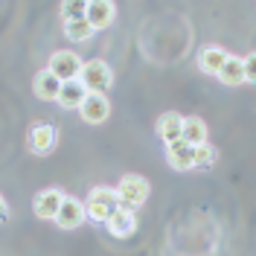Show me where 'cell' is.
<instances>
[{"label": "cell", "mask_w": 256, "mask_h": 256, "mask_svg": "<svg viewBox=\"0 0 256 256\" xmlns=\"http://www.w3.org/2000/svg\"><path fill=\"white\" fill-rule=\"evenodd\" d=\"M227 50L224 47H216V44H207V47L198 52V67L210 73V76H218V70H222V64L227 62Z\"/></svg>", "instance_id": "12"}, {"label": "cell", "mask_w": 256, "mask_h": 256, "mask_svg": "<svg viewBox=\"0 0 256 256\" xmlns=\"http://www.w3.org/2000/svg\"><path fill=\"white\" fill-rule=\"evenodd\" d=\"M3 222H9V207H6V198L0 195V224Z\"/></svg>", "instance_id": "22"}, {"label": "cell", "mask_w": 256, "mask_h": 256, "mask_svg": "<svg viewBox=\"0 0 256 256\" xmlns=\"http://www.w3.org/2000/svg\"><path fill=\"white\" fill-rule=\"evenodd\" d=\"M218 79H222V84H227V88H239V84H244V70H242L239 56H227V62H224L222 70H218Z\"/></svg>", "instance_id": "17"}, {"label": "cell", "mask_w": 256, "mask_h": 256, "mask_svg": "<svg viewBox=\"0 0 256 256\" xmlns=\"http://www.w3.org/2000/svg\"><path fill=\"white\" fill-rule=\"evenodd\" d=\"M84 222H88V218H84V201L73 198V195H64L62 207H58V216H56V224H58L62 230H76V227H82Z\"/></svg>", "instance_id": "8"}, {"label": "cell", "mask_w": 256, "mask_h": 256, "mask_svg": "<svg viewBox=\"0 0 256 256\" xmlns=\"http://www.w3.org/2000/svg\"><path fill=\"white\" fill-rule=\"evenodd\" d=\"M114 192H116L120 207L137 212V210L146 204V198H148V180H146L143 175H122Z\"/></svg>", "instance_id": "1"}, {"label": "cell", "mask_w": 256, "mask_h": 256, "mask_svg": "<svg viewBox=\"0 0 256 256\" xmlns=\"http://www.w3.org/2000/svg\"><path fill=\"white\" fill-rule=\"evenodd\" d=\"M242 70H244V84H254L256 82V56L254 52L248 58H242Z\"/></svg>", "instance_id": "21"}, {"label": "cell", "mask_w": 256, "mask_h": 256, "mask_svg": "<svg viewBox=\"0 0 256 256\" xmlns=\"http://www.w3.org/2000/svg\"><path fill=\"white\" fill-rule=\"evenodd\" d=\"M216 160H218L216 146L201 143V146H195V152H192V169H212Z\"/></svg>", "instance_id": "18"}, {"label": "cell", "mask_w": 256, "mask_h": 256, "mask_svg": "<svg viewBox=\"0 0 256 256\" xmlns=\"http://www.w3.org/2000/svg\"><path fill=\"white\" fill-rule=\"evenodd\" d=\"M79 82L88 88V90L105 94V90L114 84V70H111L105 62H102V58H94V62H84V64H82Z\"/></svg>", "instance_id": "3"}, {"label": "cell", "mask_w": 256, "mask_h": 256, "mask_svg": "<svg viewBox=\"0 0 256 256\" xmlns=\"http://www.w3.org/2000/svg\"><path fill=\"white\" fill-rule=\"evenodd\" d=\"M180 140L186 146H201L207 143V122L201 116H184V126H180Z\"/></svg>", "instance_id": "15"}, {"label": "cell", "mask_w": 256, "mask_h": 256, "mask_svg": "<svg viewBox=\"0 0 256 256\" xmlns=\"http://www.w3.org/2000/svg\"><path fill=\"white\" fill-rule=\"evenodd\" d=\"M82 64L84 62H82L73 50H56V52L50 56V62H47V70L58 82H73V79H79Z\"/></svg>", "instance_id": "4"}, {"label": "cell", "mask_w": 256, "mask_h": 256, "mask_svg": "<svg viewBox=\"0 0 256 256\" xmlns=\"http://www.w3.org/2000/svg\"><path fill=\"white\" fill-rule=\"evenodd\" d=\"M116 207H120V201H116V192L111 186H94L88 192V198H84V218H90L96 224H105Z\"/></svg>", "instance_id": "2"}, {"label": "cell", "mask_w": 256, "mask_h": 256, "mask_svg": "<svg viewBox=\"0 0 256 256\" xmlns=\"http://www.w3.org/2000/svg\"><path fill=\"white\" fill-rule=\"evenodd\" d=\"M64 35H67L70 41H76V44H84V41H90L94 30H90V24L82 18V20H67V24H64Z\"/></svg>", "instance_id": "19"}, {"label": "cell", "mask_w": 256, "mask_h": 256, "mask_svg": "<svg viewBox=\"0 0 256 256\" xmlns=\"http://www.w3.org/2000/svg\"><path fill=\"white\" fill-rule=\"evenodd\" d=\"M105 227H108V233L116 236V239H128V236H134V233H137V212L116 207L111 216H108Z\"/></svg>", "instance_id": "9"}, {"label": "cell", "mask_w": 256, "mask_h": 256, "mask_svg": "<svg viewBox=\"0 0 256 256\" xmlns=\"http://www.w3.org/2000/svg\"><path fill=\"white\" fill-rule=\"evenodd\" d=\"M192 146H186L184 140H175V143L166 146V160H169V166L178 169V172H186L192 169Z\"/></svg>", "instance_id": "16"}, {"label": "cell", "mask_w": 256, "mask_h": 256, "mask_svg": "<svg viewBox=\"0 0 256 256\" xmlns=\"http://www.w3.org/2000/svg\"><path fill=\"white\" fill-rule=\"evenodd\" d=\"M84 9H88V0H64L62 3L64 24H67V20H82V18H84Z\"/></svg>", "instance_id": "20"}, {"label": "cell", "mask_w": 256, "mask_h": 256, "mask_svg": "<svg viewBox=\"0 0 256 256\" xmlns=\"http://www.w3.org/2000/svg\"><path fill=\"white\" fill-rule=\"evenodd\" d=\"M52 146H56V128L50 126V122H38V126L30 128L26 148H30L32 154H47V152H52Z\"/></svg>", "instance_id": "10"}, {"label": "cell", "mask_w": 256, "mask_h": 256, "mask_svg": "<svg viewBox=\"0 0 256 256\" xmlns=\"http://www.w3.org/2000/svg\"><path fill=\"white\" fill-rule=\"evenodd\" d=\"M88 96V88L82 84L79 79L73 82H62V90H58V105L62 108H67V111H79L82 99Z\"/></svg>", "instance_id": "14"}, {"label": "cell", "mask_w": 256, "mask_h": 256, "mask_svg": "<svg viewBox=\"0 0 256 256\" xmlns=\"http://www.w3.org/2000/svg\"><path fill=\"white\" fill-rule=\"evenodd\" d=\"M180 126H184V116L178 111H166V114H160L158 116V134H160V140L169 146V143H175V140H180Z\"/></svg>", "instance_id": "13"}, {"label": "cell", "mask_w": 256, "mask_h": 256, "mask_svg": "<svg viewBox=\"0 0 256 256\" xmlns=\"http://www.w3.org/2000/svg\"><path fill=\"white\" fill-rule=\"evenodd\" d=\"M84 20L90 24V30H108L114 20H116V6L111 0H88V9H84Z\"/></svg>", "instance_id": "6"}, {"label": "cell", "mask_w": 256, "mask_h": 256, "mask_svg": "<svg viewBox=\"0 0 256 256\" xmlns=\"http://www.w3.org/2000/svg\"><path fill=\"white\" fill-rule=\"evenodd\" d=\"M62 201H64V192L58 190V186H50V190H41L38 195H35L32 210H35V216H38V218H44V222H56Z\"/></svg>", "instance_id": "7"}, {"label": "cell", "mask_w": 256, "mask_h": 256, "mask_svg": "<svg viewBox=\"0 0 256 256\" xmlns=\"http://www.w3.org/2000/svg\"><path fill=\"white\" fill-rule=\"evenodd\" d=\"M32 90H35V96H38V99H44V102H58L62 82H58L47 70V67H44L41 73H35V79H32Z\"/></svg>", "instance_id": "11"}, {"label": "cell", "mask_w": 256, "mask_h": 256, "mask_svg": "<svg viewBox=\"0 0 256 256\" xmlns=\"http://www.w3.org/2000/svg\"><path fill=\"white\" fill-rule=\"evenodd\" d=\"M79 114L84 122H90V126H99V122H105L108 116H111V99L105 94H96V90H88V96L82 99L79 105Z\"/></svg>", "instance_id": "5"}]
</instances>
